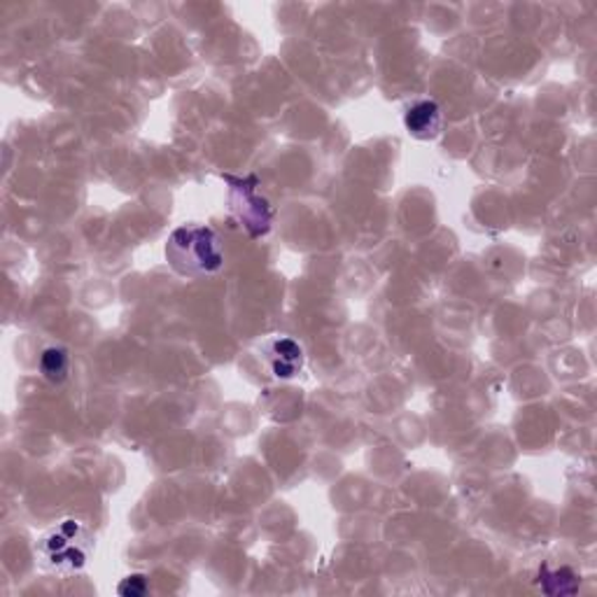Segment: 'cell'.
<instances>
[{
    "label": "cell",
    "instance_id": "5b68a950",
    "mask_svg": "<svg viewBox=\"0 0 597 597\" xmlns=\"http://www.w3.org/2000/svg\"><path fill=\"white\" fill-rule=\"evenodd\" d=\"M406 131L418 141H434L443 127V115L437 100H418L404 115Z\"/></svg>",
    "mask_w": 597,
    "mask_h": 597
},
{
    "label": "cell",
    "instance_id": "8992f818",
    "mask_svg": "<svg viewBox=\"0 0 597 597\" xmlns=\"http://www.w3.org/2000/svg\"><path fill=\"white\" fill-rule=\"evenodd\" d=\"M68 371H71V355L61 346H49L40 355V373L43 379L49 383H63L68 379Z\"/></svg>",
    "mask_w": 597,
    "mask_h": 597
},
{
    "label": "cell",
    "instance_id": "6da1fadb",
    "mask_svg": "<svg viewBox=\"0 0 597 597\" xmlns=\"http://www.w3.org/2000/svg\"><path fill=\"white\" fill-rule=\"evenodd\" d=\"M94 535L84 523L65 518L38 539V558L49 572L75 574L94 553Z\"/></svg>",
    "mask_w": 597,
    "mask_h": 597
},
{
    "label": "cell",
    "instance_id": "277c9868",
    "mask_svg": "<svg viewBox=\"0 0 597 597\" xmlns=\"http://www.w3.org/2000/svg\"><path fill=\"white\" fill-rule=\"evenodd\" d=\"M260 353H262V360L273 377L283 379V381L299 377L303 365H306L303 348L297 344V341L287 338V336L266 338Z\"/></svg>",
    "mask_w": 597,
    "mask_h": 597
},
{
    "label": "cell",
    "instance_id": "7a4b0ae2",
    "mask_svg": "<svg viewBox=\"0 0 597 597\" xmlns=\"http://www.w3.org/2000/svg\"><path fill=\"white\" fill-rule=\"evenodd\" d=\"M166 258L182 276H208L225 264L219 236L211 227H180L168 238Z\"/></svg>",
    "mask_w": 597,
    "mask_h": 597
},
{
    "label": "cell",
    "instance_id": "3957f363",
    "mask_svg": "<svg viewBox=\"0 0 597 597\" xmlns=\"http://www.w3.org/2000/svg\"><path fill=\"white\" fill-rule=\"evenodd\" d=\"M227 180L234 184L231 211L236 213L238 219L243 222V227L248 229V234L250 236L266 234L268 227H271L273 211L268 206V201L254 192V184H258V180H254V178H248V180L227 178Z\"/></svg>",
    "mask_w": 597,
    "mask_h": 597
},
{
    "label": "cell",
    "instance_id": "52a82bcc",
    "mask_svg": "<svg viewBox=\"0 0 597 597\" xmlns=\"http://www.w3.org/2000/svg\"><path fill=\"white\" fill-rule=\"evenodd\" d=\"M147 590H150V584L145 574H131L122 578V584L117 586V593L122 597H143Z\"/></svg>",
    "mask_w": 597,
    "mask_h": 597
}]
</instances>
